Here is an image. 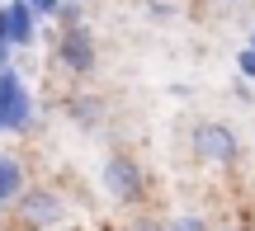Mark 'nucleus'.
<instances>
[{"mask_svg": "<svg viewBox=\"0 0 255 231\" xmlns=\"http://www.w3.org/2000/svg\"><path fill=\"white\" fill-rule=\"evenodd\" d=\"M104 189H109V198H119V203H142V194H146V175H142V165H137L128 151H114L109 160H104Z\"/></svg>", "mask_w": 255, "mask_h": 231, "instance_id": "obj_1", "label": "nucleus"}, {"mask_svg": "<svg viewBox=\"0 0 255 231\" xmlns=\"http://www.w3.org/2000/svg\"><path fill=\"white\" fill-rule=\"evenodd\" d=\"M28 113H33V99H28L19 71H0V132H24L28 128Z\"/></svg>", "mask_w": 255, "mask_h": 231, "instance_id": "obj_2", "label": "nucleus"}, {"mask_svg": "<svg viewBox=\"0 0 255 231\" xmlns=\"http://www.w3.org/2000/svg\"><path fill=\"white\" fill-rule=\"evenodd\" d=\"M14 208H19V217H24L28 227H57L66 217V203L47 184H24V194L14 198Z\"/></svg>", "mask_w": 255, "mask_h": 231, "instance_id": "obj_3", "label": "nucleus"}, {"mask_svg": "<svg viewBox=\"0 0 255 231\" xmlns=\"http://www.w3.org/2000/svg\"><path fill=\"white\" fill-rule=\"evenodd\" d=\"M241 151L237 132L227 128V123H199L194 128V156L199 160H213V165H232Z\"/></svg>", "mask_w": 255, "mask_h": 231, "instance_id": "obj_4", "label": "nucleus"}, {"mask_svg": "<svg viewBox=\"0 0 255 231\" xmlns=\"http://www.w3.org/2000/svg\"><path fill=\"white\" fill-rule=\"evenodd\" d=\"M57 57H62V66L71 76H90L95 62H100V57H95V38L85 33L81 24H76V28H62V38H57Z\"/></svg>", "mask_w": 255, "mask_h": 231, "instance_id": "obj_5", "label": "nucleus"}, {"mask_svg": "<svg viewBox=\"0 0 255 231\" xmlns=\"http://www.w3.org/2000/svg\"><path fill=\"white\" fill-rule=\"evenodd\" d=\"M0 24H5L9 47H28V43H33V24H38V14H33V5H28V0H5V9H0Z\"/></svg>", "mask_w": 255, "mask_h": 231, "instance_id": "obj_6", "label": "nucleus"}, {"mask_svg": "<svg viewBox=\"0 0 255 231\" xmlns=\"http://www.w3.org/2000/svg\"><path fill=\"white\" fill-rule=\"evenodd\" d=\"M100 113H104V99H95V94H71L66 99V118L81 123V128H95Z\"/></svg>", "mask_w": 255, "mask_h": 231, "instance_id": "obj_7", "label": "nucleus"}, {"mask_svg": "<svg viewBox=\"0 0 255 231\" xmlns=\"http://www.w3.org/2000/svg\"><path fill=\"white\" fill-rule=\"evenodd\" d=\"M24 194V170H19V160L14 156H5V151H0V198H19Z\"/></svg>", "mask_w": 255, "mask_h": 231, "instance_id": "obj_8", "label": "nucleus"}, {"mask_svg": "<svg viewBox=\"0 0 255 231\" xmlns=\"http://www.w3.org/2000/svg\"><path fill=\"white\" fill-rule=\"evenodd\" d=\"M165 231H208V222L199 213H180L175 222H165Z\"/></svg>", "mask_w": 255, "mask_h": 231, "instance_id": "obj_9", "label": "nucleus"}, {"mask_svg": "<svg viewBox=\"0 0 255 231\" xmlns=\"http://www.w3.org/2000/svg\"><path fill=\"white\" fill-rule=\"evenodd\" d=\"M28 5H33V14H38V19H47V14H57L66 0H28Z\"/></svg>", "mask_w": 255, "mask_h": 231, "instance_id": "obj_10", "label": "nucleus"}, {"mask_svg": "<svg viewBox=\"0 0 255 231\" xmlns=\"http://www.w3.org/2000/svg\"><path fill=\"white\" fill-rule=\"evenodd\" d=\"M237 66H241V76H246V80H255V52H251V47L237 57Z\"/></svg>", "mask_w": 255, "mask_h": 231, "instance_id": "obj_11", "label": "nucleus"}, {"mask_svg": "<svg viewBox=\"0 0 255 231\" xmlns=\"http://www.w3.org/2000/svg\"><path fill=\"white\" fill-rule=\"evenodd\" d=\"M128 231H165V222H156V217H137V222H128Z\"/></svg>", "mask_w": 255, "mask_h": 231, "instance_id": "obj_12", "label": "nucleus"}, {"mask_svg": "<svg viewBox=\"0 0 255 231\" xmlns=\"http://www.w3.org/2000/svg\"><path fill=\"white\" fill-rule=\"evenodd\" d=\"M0 71H9V43H0Z\"/></svg>", "mask_w": 255, "mask_h": 231, "instance_id": "obj_13", "label": "nucleus"}, {"mask_svg": "<svg viewBox=\"0 0 255 231\" xmlns=\"http://www.w3.org/2000/svg\"><path fill=\"white\" fill-rule=\"evenodd\" d=\"M222 5H241V0H222Z\"/></svg>", "mask_w": 255, "mask_h": 231, "instance_id": "obj_14", "label": "nucleus"}, {"mask_svg": "<svg viewBox=\"0 0 255 231\" xmlns=\"http://www.w3.org/2000/svg\"><path fill=\"white\" fill-rule=\"evenodd\" d=\"M251 52H255V33H251Z\"/></svg>", "mask_w": 255, "mask_h": 231, "instance_id": "obj_15", "label": "nucleus"}, {"mask_svg": "<svg viewBox=\"0 0 255 231\" xmlns=\"http://www.w3.org/2000/svg\"><path fill=\"white\" fill-rule=\"evenodd\" d=\"M222 231H237V227H222Z\"/></svg>", "mask_w": 255, "mask_h": 231, "instance_id": "obj_16", "label": "nucleus"}]
</instances>
